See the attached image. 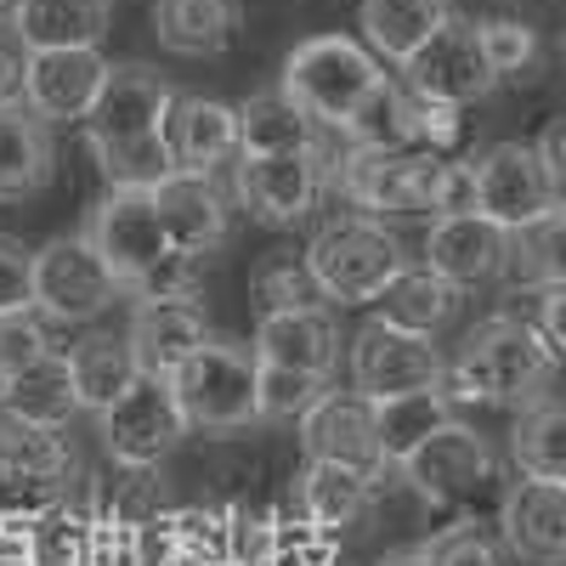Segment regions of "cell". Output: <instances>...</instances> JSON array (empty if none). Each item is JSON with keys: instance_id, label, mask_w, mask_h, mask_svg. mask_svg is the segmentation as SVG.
<instances>
[{"instance_id": "cell-1", "label": "cell", "mask_w": 566, "mask_h": 566, "mask_svg": "<svg viewBox=\"0 0 566 566\" xmlns=\"http://www.w3.org/2000/svg\"><path fill=\"white\" fill-rule=\"evenodd\" d=\"M165 103H170V85L154 69L142 63L108 69L97 108L85 114V148L108 176V187H154L170 170V154L159 142Z\"/></svg>"}, {"instance_id": "cell-2", "label": "cell", "mask_w": 566, "mask_h": 566, "mask_svg": "<svg viewBox=\"0 0 566 566\" xmlns=\"http://www.w3.org/2000/svg\"><path fill=\"white\" fill-rule=\"evenodd\" d=\"M555 380V352L522 317H488L470 328L459 363L442 374L453 402H538Z\"/></svg>"}, {"instance_id": "cell-3", "label": "cell", "mask_w": 566, "mask_h": 566, "mask_svg": "<svg viewBox=\"0 0 566 566\" xmlns=\"http://www.w3.org/2000/svg\"><path fill=\"white\" fill-rule=\"evenodd\" d=\"M380 85H386V69L374 63L368 45H357L346 34H312L283 63V97L317 130H340V136Z\"/></svg>"}, {"instance_id": "cell-4", "label": "cell", "mask_w": 566, "mask_h": 566, "mask_svg": "<svg viewBox=\"0 0 566 566\" xmlns=\"http://www.w3.org/2000/svg\"><path fill=\"white\" fill-rule=\"evenodd\" d=\"M402 244L380 221L368 216H335L312 232L306 244V272L317 277V290L340 306H363V301H380V290L402 272Z\"/></svg>"}, {"instance_id": "cell-5", "label": "cell", "mask_w": 566, "mask_h": 566, "mask_svg": "<svg viewBox=\"0 0 566 566\" xmlns=\"http://www.w3.org/2000/svg\"><path fill=\"white\" fill-rule=\"evenodd\" d=\"M170 397L187 419V431H244L255 424V357L239 352L232 340H205L187 363H176L170 374Z\"/></svg>"}, {"instance_id": "cell-6", "label": "cell", "mask_w": 566, "mask_h": 566, "mask_svg": "<svg viewBox=\"0 0 566 566\" xmlns=\"http://www.w3.org/2000/svg\"><path fill=\"white\" fill-rule=\"evenodd\" d=\"M103 419V448L108 459H119L125 470H154L176 453V442L187 437V419L170 397L165 380L154 374H136V380L97 413Z\"/></svg>"}, {"instance_id": "cell-7", "label": "cell", "mask_w": 566, "mask_h": 566, "mask_svg": "<svg viewBox=\"0 0 566 566\" xmlns=\"http://www.w3.org/2000/svg\"><path fill=\"white\" fill-rule=\"evenodd\" d=\"M125 295V283L108 272V261L91 250V239H52L34 250V312L57 323H85L108 312Z\"/></svg>"}, {"instance_id": "cell-8", "label": "cell", "mask_w": 566, "mask_h": 566, "mask_svg": "<svg viewBox=\"0 0 566 566\" xmlns=\"http://www.w3.org/2000/svg\"><path fill=\"white\" fill-rule=\"evenodd\" d=\"M402 85L419 91L424 103H448V108H464V103H482L493 97L499 74L488 69L482 57V40H476V23L464 18H442V29L419 45V52L402 63Z\"/></svg>"}, {"instance_id": "cell-9", "label": "cell", "mask_w": 566, "mask_h": 566, "mask_svg": "<svg viewBox=\"0 0 566 566\" xmlns=\"http://www.w3.org/2000/svg\"><path fill=\"white\" fill-rule=\"evenodd\" d=\"M442 352L424 340V335H408V328L374 317L363 323V335L352 340V380H357V397L380 402V397H408V391H431L442 386Z\"/></svg>"}, {"instance_id": "cell-10", "label": "cell", "mask_w": 566, "mask_h": 566, "mask_svg": "<svg viewBox=\"0 0 566 566\" xmlns=\"http://www.w3.org/2000/svg\"><path fill=\"white\" fill-rule=\"evenodd\" d=\"M91 250L108 261V272L136 290L165 255H170V239L159 227V210H154V193L148 187H108V199L91 216Z\"/></svg>"}, {"instance_id": "cell-11", "label": "cell", "mask_w": 566, "mask_h": 566, "mask_svg": "<svg viewBox=\"0 0 566 566\" xmlns=\"http://www.w3.org/2000/svg\"><path fill=\"white\" fill-rule=\"evenodd\" d=\"M340 187L363 216H408L431 210L437 193V154H374V148H346L340 159Z\"/></svg>"}, {"instance_id": "cell-12", "label": "cell", "mask_w": 566, "mask_h": 566, "mask_svg": "<svg viewBox=\"0 0 566 566\" xmlns=\"http://www.w3.org/2000/svg\"><path fill=\"white\" fill-rule=\"evenodd\" d=\"M476 210L499 221L504 232H522L555 216V193H549V176L533 154V142H493L476 159Z\"/></svg>"}, {"instance_id": "cell-13", "label": "cell", "mask_w": 566, "mask_h": 566, "mask_svg": "<svg viewBox=\"0 0 566 566\" xmlns=\"http://www.w3.org/2000/svg\"><path fill=\"white\" fill-rule=\"evenodd\" d=\"M317 193H323L317 154H244L239 170H232V199L261 227L301 221L317 205Z\"/></svg>"}, {"instance_id": "cell-14", "label": "cell", "mask_w": 566, "mask_h": 566, "mask_svg": "<svg viewBox=\"0 0 566 566\" xmlns=\"http://www.w3.org/2000/svg\"><path fill=\"white\" fill-rule=\"evenodd\" d=\"M402 476L431 504H459V499L482 493L493 482V448L482 442V431H470V424L448 419L442 431H431L402 459Z\"/></svg>"}, {"instance_id": "cell-15", "label": "cell", "mask_w": 566, "mask_h": 566, "mask_svg": "<svg viewBox=\"0 0 566 566\" xmlns=\"http://www.w3.org/2000/svg\"><path fill=\"white\" fill-rule=\"evenodd\" d=\"M301 448L306 459H328L346 464L357 476H380L386 453H380V431H374V402L357 391H323L306 413H301Z\"/></svg>"}, {"instance_id": "cell-16", "label": "cell", "mask_w": 566, "mask_h": 566, "mask_svg": "<svg viewBox=\"0 0 566 566\" xmlns=\"http://www.w3.org/2000/svg\"><path fill=\"white\" fill-rule=\"evenodd\" d=\"M108 85V63L97 45H80V52H29V91L23 103L34 119L63 125V119H85L97 108Z\"/></svg>"}, {"instance_id": "cell-17", "label": "cell", "mask_w": 566, "mask_h": 566, "mask_svg": "<svg viewBox=\"0 0 566 566\" xmlns=\"http://www.w3.org/2000/svg\"><path fill=\"white\" fill-rule=\"evenodd\" d=\"M424 266L437 277H448L453 290H470V283H493L510 266V232L499 221L476 216H437L431 239H424Z\"/></svg>"}, {"instance_id": "cell-18", "label": "cell", "mask_w": 566, "mask_h": 566, "mask_svg": "<svg viewBox=\"0 0 566 566\" xmlns=\"http://www.w3.org/2000/svg\"><path fill=\"white\" fill-rule=\"evenodd\" d=\"M148 193H154V210H159V227H165L170 250L205 255V250L221 244L227 199H221V187L210 181V170H165Z\"/></svg>"}, {"instance_id": "cell-19", "label": "cell", "mask_w": 566, "mask_h": 566, "mask_svg": "<svg viewBox=\"0 0 566 566\" xmlns=\"http://www.w3.org/2000/svg\"><path fill=\"white\" fill-rule=\"evenodd\" d=\"M159 142L170 154V170H216L221 159L239 154V114L216 97H181V91H170Z\"/></svg>"}, {"instance_id": "cell-20", "label": "cell", "mask_w": 566, "mask_h": 566, "mask_svg": "<svg viewBox=\"0 0 566 566\" xmlns=\"http://www.w3.org/2000/svg\"><path fill=\"white\" fill-rule=\"evenodd\" d=\"M125 340H130L136 374L170 380L176 363H187V357L210 340V323H205L199 301H136Z\"/></svg>"}, {"instance_id": "cell-21", "label": "cell", "mask_w": 566, "mask_h": 566, "mask_svg": "<svg viewBox=\"0 0 566 566\" xmlns=\"http://www.w3.org/2000/svg\"><path fill=\"white\" fill-rule=\"evenodd\" d=\"M335 357H340V323L328 317L323 306L255 317V363L301 368V374H317V380H328Z\"/></svg>"}, {"instance_id": "cell-22", "label": "cell", "mask_w": 566, "mask_h": 566, "mask_svg": "<svg viewBox=\"0 0 566 566\" xmlns=\"http://www.w3.org/2000/svg\"><path fill=\"white\" fill-rule=\"evenodd\" d=\"M504 544L527 560H566V482H533L522 476L504 493L499 510Z\"/></svg>"}, {"instance_id": "cell-23", "label": "cell", "mask_w": 566, "mask_h": 566, "mask_svg": "<svg viewBox=\"0 0 566 566\" xmlns=\"http://www.w3.org/2000/svg\"><path fill=\"white\" fill-rule=\"evenodd\" d=\"M12 34L23 52H80L108 34V0H18Z\"/></svg>"}, {"instance_id": "cell-24", "label": "cell", "mask_w": 566, "mask_h": 566, "mask_svg": "<svg viewBox=\"0 0 566 566\" xmlns=\"http://www.w3.org/2000/svg\"><path fill=\"white\" fill-rule=\"evenodd\" d=\"M154 34L170 57H221L239 40V0H154Z\"/></svg>"}, {"instance_id": "cell-25", "label": "cell", "mask_w": 566, "mask_h": 566, "mask_svg": "<svg viewBox=\"0 0 566 566\" xmlns=\"http://www.w3.org/2000/svg\"><path fill=\"white\" fill-rule=\"evenodd\" d=\"M52 176H57V154L45 119H34L23 103L0 108V205L34 199Z\"/></svg>"}, {"instance_id": "cell-26", "label": "cell", "mask_w": 566, "mask_h": 566, "mask_svg": "<svg viewBox=\"0 0 566 566\" xmlns=\"http://www.w3.org/2000/svg\"><path fill=\"white\" fill-rule=\"evenodd\" d=\"M0 413H7L12 424H34V431H57V424H69L80 413L69 363L63 357H40L23 374H12V380H0Z\"/></svg>"}, {"instance_id": "cell-27", "label": "cell", "mask_w": 566, "mask_h": 566, "mask_svg": "<svg viewBox=\"0 0 566 566\" xmlns=\"http://www.w3.org/2000/svg\"><path fill=\"white\" fill-rule=\"evenodd\" d=\"M74 470V453L57 431H34V424H0V488L12 493H57Z\"/></svg>"}, {"instance_id": "cell-28", "label": "cell", "mask_w": 566, "mask_h": 566, "mask_svg": "<svg viewBox=\"0 0 566 566\" xmlns=\"http://www.w3.org/2000/svg\"><path fill=\"white\" fill-rule=\"evenodd\" d=\"M239 114V154H317L323 130L283 97V85L255 91Z\"/></svg>"}, {"instance_id": "cell-29", "label": "cell", "mask_w": 566, "mask_h": 566, "mask_svg": "<svg viewBox=\"0 0 566 566\" xmlns=\"http://www.w3.org/2000/svg\"><path fill=\"white\" fill-rule=\"evenodd\" d=\"M69 380H74V397L80 408H108L130 380H136V357H130V340L114 335V328H97V335H85L69 357Z\"/></svg>"}, {"instance_id": "cell-30", "label": "cell", "mask_w": 566, "mask_h": 566, "mask_svg": "<svg viewBox=\"0 0 566 566\" xmlns=\"http://www.w3.org/2000/svg\"><path fill=\"white\" fill-rule=\"evenodd\" d=\"M453 306H459V290L448 277H437L431 266H402L380 290V317L408 328V335H424V340L453 317Z\"/></svg>"}, {"instance_id": "cell-31", "label": "cell", "mask_w": 566, "mask_h": 566, "mask_svg": "<svg viewBox=\"0 0 566 566\" xmlns=\"http://www.w3.org/2000/svg\"><path fill=\"white\" fill-rule=\"evenodd\" d=\"M448 18V0H363V34L380 57L408 63Z\"/></svg>"}, {"instance_id": "cell-32", "label": "cell", "mask_w": 566, "mask_h": 566, "mask_svg": "<svg viewBox=\"0 0 566 566\" xmlns=\"http://www.w3.org/2000/svg\"><path fill=\"white\" fill-rule=\"evenodd\" d=\"M453 419V397L442 386L431 391H408V397H380L374 402V431H380V453L386 464H402L431 431Z\"/></svg>"}, {"instance_id": "cell-33", "label": "cell", "mask_w": 566, "mask_h": 566, "mask_svg": "<svg viewBox=\"0 0 566 566\" xmlns=\"http://www.w3.org/2000/svg\"><path fill=\"white\" fill-rule=\"evenodd\" d=\"M510 453L522 464V476L533 482H566V402L560 397H538L522 408L510 431Z\"/></svg>"}, {"instance_id": "cell-34", "label": "cell", "mask_w": 566, "mask_h": 566, "mask_svg": "<svg viewBox=\"0 0 566 566\" xmlns=\"http://www.w3.org/2000/svg\"><path fill=\"white\" fill-rule=\"evenodd\" d=\"M368 493H374V482L357 476V470H346V464L306 459V470H301V510H306V522L323 527V533L352 527L363 515V504H368Z\"/></svg>"}, {"instance_id": "cell-35", "label": "cell", "mask_w": 566, "mask_h": 566, "mask_svg": "<svg viewBox=\"0 0 566 566\" xmlns=\"http://www.w3.org/2000/svg\"><path fill=\"white\" fill-rule=\"evenodd\" d=\"M250 301H255V317H277V312H306V306H323V290L317 277L306 272V255H261L255 272H250Z\"/></svg>"}, {"instance_id": "cell-36", "label": "cell", "mask_w": 566, "mask_h": 566, "mask_svg": "<svg viewBox=\"0 0 566 566\" xmlns=\"http://www.w3.org/2000/svg\"><path fill=\"white\" fill-rule=\"evenodd\" d=\"M323 386H328V380H317V374L255 363V413H261V419H301V413L323 397Z\"/></svg>"}, {"instance_id": "cell-37", "label": "cell", "mask_w": 566, "mask_h": 566, "mask_svg": "<svg viewBox=\"0 0 566 566\" xmlns=\"http://www.w3.org/2000/svg\"><path fill=\"white\" fill-rule=\"evenodd\" d=\"M476 40H482V57H488V69L499 80L533 69V57H538V34L522 18H482L476 23Z\"/></svg>"}, {"instance_id": "cell-38", "label": "cell", "mask_w": 566, "mask_h": 566, "mask_svg": "<svg viewBox=\"0 0 566 566\" xmlns=\"http://www.w3.org/2000/svg\"><path fill=\"white\" fill-rule=\"evenodd\" d=\"M40 357H52V340H45V323L34 317V306L0 317V380H12Z\"/></svg>"}, {"instance_id": "cell-39", "label": "cell", "mask_w": 566, "mask_h": 566, "mask_svg": "<svg viewBox=\"0 0 566 566\" xmlns=\"http://www.w3.org/2000/svg\"><path fill=\"white\" fill-rule=\"evenodd\" d=\"M34 306V255L0 232V317Z\"/></svg>"}, {"instance_id": "cell-40", "label": "cell", "mask_w": 566, "mask_h": 566, "mask_svg": "<svg viewBox=\"0 0 566 566\" xmlns=\"http://www.w3.org/2000/svg\"><path fill=\"white\" fill-rule=\"evenodd\" d=\"M424 549H431V560H437V566H499V549H493V538H488L476 522L448 527L442 538H431Z\"/></svg>"}, {"instance_id": "cell-41", "label": "cell", "mask_w": 566, "mask_h": 566, "mask_svg": "<svg viewBox=\"0 0 566 566\" xmlns=\"http://www.w3.org/2000/svg\"><path fill=\"white\" fill-rule=\"evenodd\" d=\"M431 216H476V159H442Z\"/></svg>"}, {"instance_id": "cell-42", "label": "cell", "mask_w": 566, "mask_h": 566, "mask_svg": "<svg viewBox=\"0 0 566 566\" xmlns=\"http://www.w3.org/2000/svg\"><path fill=\"white\" fill-rule=\"evenodd\" d=\"M533 154H538V165L549 176V193H555V210H560L566 205V114L544 125V136L533 142Z\"/></svg>"}, {"instance_id": "cell-43", "label": "cell", "mask_w": 566, "mask_h": 566, "mask_svg": "<svg viewBox=\"0 0 566 566\" xmlns=\"http://www.w3.org/2000/svg\"><path fill=\"white\" fill-rule=\"evenodd\" d=\"M0 566H40V527L23 515H0Z\"/></svg>"}, {"instance_id": "cell-44", "label": "cell", "mask_w": 566, "mask_h": 566, "mask_svg": "<svg viewBox=\"0 0 566 566\" xmlns=\"http://www.w3.org/2000/svg\"><path fill=\"white\" fill-rule=\"evenodd\" d=\"M29 91V52L18 45V34H0V108H18Z\"/></svg>"}, {"instance_id": "cell-45", "label": "cell", "mask_w": 566, "mask_h": 566, "mask_svg": "<svg viewBox=\"0 0 566 566\" xmlns=\"http://www.w3.org/2000/svg\"><path fill=\"white\" fill-rule=\"evenodd\" d=\"M538 335L555 357H566V283H549V290H538Z\"/></svg>"}, {"instance_id": "cell-46", "label": "cell", "mask_w": 566, "mask_h": 566, "mask_svg": "<svg viewBox=\"0 0 566 566\" xmlns=\"http://www.w3.org/2000/svg\"><path fill=\"white\" fill-rule=\"evenodd\" d=\"M386 566H437V560H431V549H408V555H391Z\"/></svg>"}, {"instance_id": "cell-47", "label": "cell", "mask_w": 566, "mask_h": 566, "mask_svg": "<svg viewBox=\"0 0 566 566\" xmlns=\"http://www.w3.org/2000/svg\"><path fill=\"white\" fill-rule=\"evenodd\" d=\"M12 7H18V0H0V12H12Z\"/></svg>"}, {"instance_id": "cell-48", "label": "cell", "mask_w": 566, "mask_h": 566, "mask_svg": "<svg viewBox=\"0 0 566 566\" xmlns=\"http://www.w3.org/2000/svg\"><path fill=\"white\" fill-rule=\"evenodd\" d=\"M227 566H250V560H227Z\"/></svg>"}, {"instance_id": "cell-49", "label": "cell", "mask_w": 566, "mask_h": 566, "mask_svg": "<svg viewBox=\"0 0 566 566\" xmlns=\"http://www.w3.org/2000/svg\"><path fill=\"white\" fill-rule=\"evenodd\" d=\"M560 52H566V34H560Z\"/></svg>"}]
</instances>
